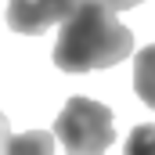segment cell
I'll use <instances>...</instances> for the list:
<instances>
[{"label": "cell", "mask_w": 155, "mask_h": 155, "mask_svg": "<svg viewBox=\"0 0 155 155\" xmlns=\"http://www.w3.org/2000/svg\"><path fill=\"white\" fill-rule=\"evenodd\" d=\"M7 155H54V134L47 130H25V134H11Z\"/></svg>", "instance_id": "cell-5"}, {"label": "cell", "mask_w": 155, "mask_h": 155, "mask_svg": "<svg viewBox=\"0 0 155 155\" xmlns=\"http://www.w3.org/2000/svg\"><path fill=\"white\" fill-rule=\"evenodd\" d=\"M134 90L148 108H155V43L137 51L134 58Z\"/></svg>", "instance_id": "cell-4"}, {"label": "cell", "mask_w": 155, "mask_h": 155, "mask_svg": "<svg viewBox=\"0 0 155 155\" xmlns=\"http://www.w3.org/2000/svg\"><path fill=\"white\" fill-rule=\"evenodd\" d=\"M7 141H11V126H7V116L0 112V155H7Z\"/></svg>", "instance_id": "cell-7"}, {"label": "cell", "mask_w": 155, "mask_h": 155, "mask_svg": "<svg viewBox=\"0 0 155 155\" xmlns=\"http://www.w3.org/2000/svg\"><path fill=\"white\" fill-rule=\"evenodd\" d=\"M54 137L61 141L65 155H105L108 144L116 141L112 112L101 101L69 97L54 119Z\"/></svg>", "instance_id": "cell-2"}, {"label": "cell", "mask_w": 155, "mask_h": 155, "mask_svg": "<svg viewBox=\"0 0 155 155\" xmlns=\"http://www.w3.org/2000/svg\"><path fill=\"white\" fill-rule=\"evenodd\" d=\"M123 155H155V123H141L130 130Z\"/></svg>", "instance_id": "cell-6"}, {"label": "cell", "mask_w": 155, "mask_h": 155, "mask_svg": "<svg viewBox=\"0 0 155 155\" xmlns=\"http://www.w3.org/2000/svg\"><path fill=\"white\" fill-rule=\"evenodd\" d=\"M79 0H7V29L22 36H40L43 29L65 22Z\"/></svg>", "instance_id": "cell-3"}, {"label": "cell", "mask_w": 155, "mask_h": 155, "mask_svg": "<svg viewBox=\"0 0 155 155\" xmlns=\"http://www.w3.org/2000/svg\"><path fill=\"white\" fill-rule=\"evenodd\" d=\"M134 51V33L101 0H79V7L61 22L54 43V65L61 72L112 69Z\"/></svg>", "instance_id": "cell-1"}, {"label": "cell", "mask_w": 155, "mask_h": 155, "mask_svg": "<svg viewBox=\"0 0 155 155\" xmlns=\"http://www.w3.org/2000/svg\"><path fill=\"white\" fill-rule=\"evenodd\" d=\"M101 4H105L108 11H126V7H137L141 0H101Z\"/></svg>", "instance_id": "cell-8"}]
</instances>
